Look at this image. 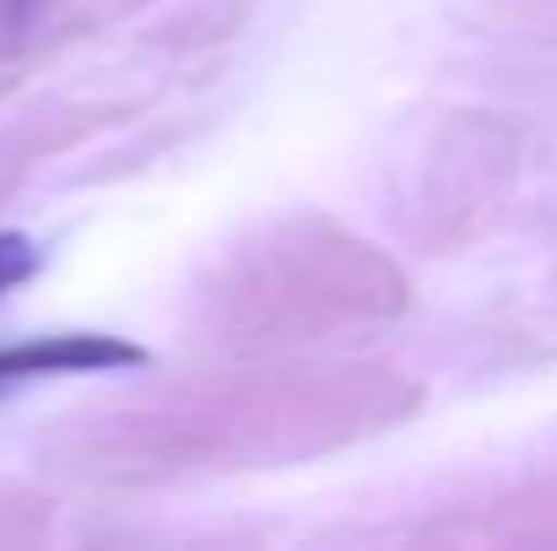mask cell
Listing matches in <instances>:
<instances>
[{"label": "cell", "mask_w": 557, "mask_h": 551, "mask_svg": "<svg viewBox=\"0 0 557 551\" xmlns=\"http://www.w3.org/2000/svg\"><path fill=\"white\" fill-rule=\"evenodd\" d=\"M147 363L141 347L114 341V336H38L0 347V389L27 384V378H60V373H103V367Z\"/></svg>", "instance_id": "obj_1"}]
</instances>
